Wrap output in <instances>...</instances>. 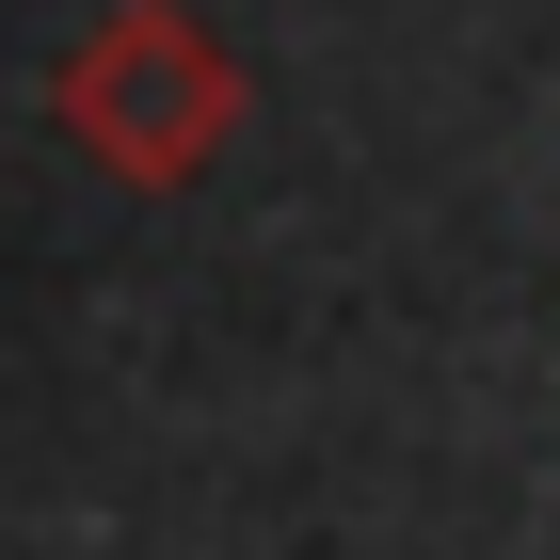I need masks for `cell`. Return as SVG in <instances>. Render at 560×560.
Returning <instances> with one entry per match:
<instances>
[{
	"label": "cell",
	"instance_id": "6da1fadb",
	"mask_svg": "<svg viewBox=\"0 0 560 560\" xmlns=\"http://www.w3.org/2000/svg\"><path fill=\"white\" fill-rule=\"evenodd\" d=\"M48 113L113 192H192V176L241 144V48L192 16V0H113L65 65H48Z\"/></svg>",
	"mask_w": 560,
	"mask_h": 560
}]
</instances>
